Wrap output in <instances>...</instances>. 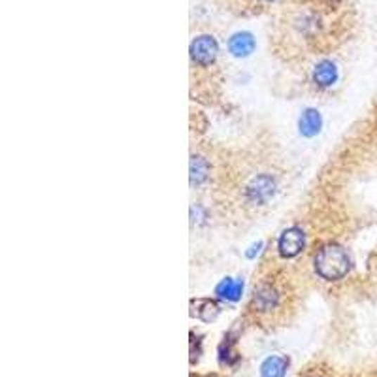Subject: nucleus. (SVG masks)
<instances>
[{"label": "nucleus", "mask_w": 377, "mask_h": 377, "mask_svg": "<svg viewBox=\"0 0 377 377\" xmlns=\"http://www.w3.org/2000/svg\"><path fill=\"white\" fill-rule=\"evenodd\" d=\"M313 268L324 281H340L351 270V257L347 249L336 242H328L317 249L313 257Z\"/></svg>", "instance_id": "1"}, {"label": "nucleus", "mask_w": 377, "mask_h": 377, "mask_svg": "<svg viewBox=\"0 0 377 377\" xmlns=\"http://www.w3.org/2000/svg\"><path fill=\"white\" fill-rule=\"evenodd\" d=\"M188 53H191V60L198 66H212L219 57V41L215 36L212 34H200L196 36L195 40L191 41L188 46Z\"/></svg>", "instance_id": "2"}, {"label": "nucleus", "mask_w": 377, "mask_h": 377, "mask_svg": "<svg viewBox=\"0 0 377 377\" xmlns=\"http://www.w3.org/2000/svg\"><path fill=\"white\" fill-rule=\"evenodd\" d=\"M306 248V234L298 226L285 229L277 238V251L283 259H295Z\"/></svg>", "instance_id": "3"}, {"label": "nucleus", "mask_w": 377, "mask_h": 377, "mask_svg": "<svg viewBox=\"0 0 377 377\" xmlns=\"http://www.w3.org/2000/svg\"><path fill=\"white\" fill-rule=\"evenodd\" d=\"M274 193H276V179L268 174L253 177L245 188V195H248L249 202H253V204H264L274 196Z\"/></svg>", "instance_id": "4"}, {"label": "nucleus", "mask_w": 377, "mask_h": 377, "mask_svg": "<svg viewBox=\"0 0 377 377\" xmlns=\"http://www.w3.org/2000/svg\"><path fill=\"white\" fill-rule=\"evenodd\" d=\"M255 47H257L255 36L251 34V32H248V30L234 32V34L229 38V51L236 59H245V57H249V55L255 51Z\"/></svg>", "instance_id": "5"}, {"label": "nucleus", "mask_w": 377, "mask_h": 377, "mask_svg": "<svg viewBox=\"0 0 377 377\" xmlns=\"http://www.w3.org/2000/svg\"><path fill=\"white\" fill-rule=\"evenodd\" d=\"M221 313V306L213 298H193L191 300V315L202 323H213Z\"/></svg>", "instance_id": "6"}, {"label": "nucleus", "mask_w": 377, "mask_h": 377, "mask_svg": "<svg viewBox=\"0 0 377 377\" xmlns=\"http://www.w3.org/2000/svg\"><path fill=\"white\" fill-rule=\"evenodd\" d=\"M338 82V66L332 60L324 59L313 68V83L321 89L332 87Z\"/></svg>", "instance_id": "7"}, {"label": "nucleus", "mask_w": 377, "mask_h": 377, "mask_svg": "<svg viewBox=\"0 0 377 377\" xmlns=\"http://www.w3.org/2000/svg\"><path fill=\"white\" fill-rule=\"evenodd\" d=\"M321 127H323V117L321 113L315 110V108H307L304 110V113L298 119V130H300L302 136L306 138H313L321 132Z\"/></svg>", "instance_id": "8"}, {"label": "nucleus", "mask_w": 377, "mask_h": 377, "mask_svg": "<svg viewBox=\"0 0 377 377\" xmlns=\"http://www.w3.org/2000/svg\"><path fill=\"white\" fill-rule=\"evenodd\" d=\"M277 302H279V293L276 290V287H271L268 283L260 285L259 289L255 290L253 304L259 312H270L277 306Z\"/></svg>", "instance_id": "9"}, {"label": "nucleus", "mask_w": 377, "mask_h": 377, "mask_svg": "<svg viewBox=\"0 0 377 377\" xmlns=\"http://www.w3.org/2000/svg\"><path fill=\"white\" fill-rule=\"evenodd\" d=\"M243 293V283L240 279H232V277H224L223 281L219 283L215 287V295L219 298L229 302H236L240 300V296Z\"/></svg>", "instance_id": "10"}, {"label": "nucleus", "mask_w": 377, "mask_h": 377, "mask_svg": "<svg viewBox=\"0 0 377 377\" xmlns=\"http://www.w3.org/2000/svg\"><path fill=\"white\" fill-rule=\"evenodd\" d=\"M289 362L283 357H268L260 366V377H285Z\"/></svg>", "instance_id": "11"}, {"label": "nucleus", "mask_w": 377, "mask_h": 377, "mask_svg": "<svg viewBox=\"0 0 377 377\" xmlns=\"http://www.w3.org/2000/svg\"><path fill=\"white\" fill-rule=\"evenodd\" d=\"M210 174V162L200 155H193L191 157V185H202L207 179Z\"/></svg>", "instance_id": "12"}, {"label": "nucleus", "mask_w": 377, "mask_h": 377, "mask_svg": "<svg viewBox=\"0 0 377 377\" xmlns=\"http://www.w3.org/2000/svg\"><path fill=\"white\" fill-rule=\"evenodd\" d=\"M219 360H221V364H234L236 360H238V353L232 347V340L229 338H224V342L221 343V347H219Z\"/></svg>", "instance_id": "13"}, {"label": "nucleus", "mask_w": 377, "mask_h": 377, "mask_svg": "<svg viewBox=\"0 0 377 377\" xmlns=\"http://www.w3.org/2000/svg\"><path fill=\"white\" fill-rule=\"evenodd\" d=\"M260 248H262V243H255V245H251V249H249L248 253V259H255V255H259L260 253Z\"/></svg>", "instance_id": "14"}, {"label": "nucleus", "mask_w": 377, "mask_h": 377, "mask_svg": "<svg viewBox=\"0 0 377 377\" xmlns=\"http://www.w3.org/2000/svg\"><path fill=\"white\" fill-rule=\"evenodd\" d=\"M260 2H266V4H270V2H276V0H260Z\"/></svg>", "instance_id": "15"}, {"label": "nucleus", "mask_w": 377, "mask_h": 377, "mask_svg": "<svg viewBox=\"0 0 377 377\" xmlns=\"http://www.w3.org/2000/svg\"><path fill=\"white\" fill-rule=\"evenodd\" d=\"M330 2H340V0H330Z\"/></svg>", "instance_id": "16"}]
</instances>
